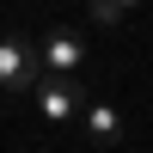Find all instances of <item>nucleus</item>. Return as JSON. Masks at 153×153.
<instances>
[{
    "label": "nucleus",
    "instance_id": "1",
    "mask_svg": "<svg viewBox=\"0 0 153 153\" xmlns=\"http://www.w3.org/2000/svg\"><path fill=\"white\" fill-rule=\"evenodd\" d=\"M37 80H43V49L19 43V37H0V92H25Z\"/></svg>",
    "mask_w": 153,
    "mask_h": 153
},
{
    "label": "nucleus",
    "instance_id": "2",
    "mask_svg": "<svg viewBox=\"0 0 153 153\" xmlns=\"http://www.w3.org/2000/svg\"><path fill=\"white\" fill-rule=\"evenodd\" d=\"M37 104H43L49 123H68L74 110H80V92H74L68 74H43V80H37Z\"/></svg>",
    "mask_w": 153,
    "mask_h": 153
},
{
    "label": "nucleus",
    "instance_id": "3",
    "mask_svg": "<svg viewBox=\"0 0 153 153\" xmlns=\"http://www.w3.org/2000/svg\"><path fill=\"white\" fill-rule=\"evenodd\" d=\"M80 61H86V43H80V37H49V43H43V68L49 74H74Z\"/></svg>",
    "mask_w": 153,
    "mask_h": 153
},
{
    "label": "nucleus",
    "instance_id": "4",
    "mask_svg": "<svg viewBox=\"0 0 153 153\" xmlns=\"http://www.w3.org/2000/svg\"><path fill=\"white\" fill-rule=\"evenodd\" d=\"M86 135H92L98 147H110V141L123 135V117H117L110 104H92V110H86Z\"/></svg>",
    "mask_w": 153,
    "mask_h": 153
},
{
    "label": "nucleus",
    "instance_id": "5",
    "mask_svg": "<svg viewBox=\"0 0 153 153\" xmlns=\"http://www.w3.org/2000/svg\"><path fill=\"white\" fill-rule=\"evenodd\" d=\"M129 6H141V0H92V19H98V25H123Z\"/></svg>",
    "mask_w": 153,
    "mask_h": 153
}]
</instances>
